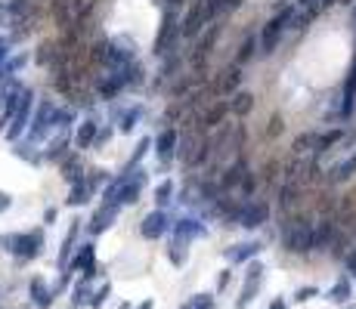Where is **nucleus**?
I'll list each match as a JSON object with an SVG mask.
<instances>
[{"mask_svg":"<svg viewBox=\"0 0 356 309\" xmlns=\"http://www.w3.org/2000/svg\"><path fill=\"white\" fill-rule=\"evenodd\" d=\"M96 130H100L96 117H84L81 127H78V133H75V146L78 148H90L96 142Z\"/></svg>","mask_w":356,"mask_h":309,"instance_id":"10","label":"nucleus"},{"mask_svg":"<svg viewBox=\"0 0 356 309\" xmlns=\"http://www.w3.org/2000/svg\"><path fill=\"white\" fill-rule=\"evenodd\" d=\"M170 263H177V266H180L183 263V260H186V238H177V235H174V241H170Z\"/></svg>","mask_w":356,"mask_h":309,"instance_id":"19","label":"nucleus"},{"mask_svg":"<svg viewBox=\"0 0 356 309\" xmlns=\"http://www.w3.org/2000/svg\"><path fill=\"white\" fill-rule=\"evenodd\" d=\"M106 297H109V284H102V288H100V290H96V294H93V297H90V300H87V303H90V306H93V309H96V306H102V303H106Z\"/></svg>","mask_w":356,"mask_h":309,"instance_id":"27","label":"nucleus"},{"mask_svg":"<svg viewBox=\"0 0 356 309\" xmlns=\"http://www.w3.org/2000/svg\"><path fill=\"white\" fill-rule=\"evenodd\" d=\"M7 207H10V195H7V192H0V214H3Z\"/></svg>","mask_w":356,"mask_h":309,"instance_id":"32","label":"nucleus"},{"mask_svg":"<svg viewBox=\"0 0 356 309\" xmlns=\"http://www.w3.org/2000/svg\"><path fill=\"white\" fill-rule=\"evenodd\" d=\"M254 56V41H245V47H242V53H238V62H245V59H251Z\"/></svg>","mask_w":356,"mask_h":309,"instance_id":"29","label":"nucleus"},{"mask_svg":"<svg viewBox=\"0 0 356 309\" xmlns=\"http://www.w3.org/2000/svg\"><path fill=\"white\" fill-rule=\"evenodd\" d=\"M353 22H356V12H353Z\"/></svg>","mask_w":356,"mask_h":309,"instance_id":"37","label":"nucleus"},{"mask_svg":"<svg viewBox=\"0 0 356 309\" xmlns=\"http://www.w3.org/2000/svg\"><path fill=\"white\" fill-rule=\"evenodd\" d=\"M192 309H214V300H211L208 294H199V297L192 300Z\"/></svg>","mask_w":356,"mask_h":309,"instance_id":"28","label":"nucleus"},{"mask_svg":"<svg viewBox=\"0 0 356 309\" xmlns=\"http://www.w3.org/2000/svg\"><path fill=\"white\" fill-rule=\"evenodd\" d=\"M3 59H7V41L0 37V65H3Z\"/></svg>","mask_w":356,"mask_h":309,"instance_id":"33","label":"nucleus"},{"mask_svg":"<svg viewBox=\"0 0 356 309\" xmlns=\"http://www.w3.org/2000/svg\"><path fill=\"white\" fill-rule=\"evenodd\" d=\"M310 297H316V288H304V290H298V300H310Z\"/></svg>","mask_w":356,"mask_h":309,"instance_id":"30","label":"nucleus"},{"mask_svg":"<svg viewBox=\"0 0 356 309\" xmlns=\"http://www.w3.org/2000/svg\"><path fill=\"white\" fill-rule=\"evenodd\" d=\"M75 235H78V222H75V226H71V232L65 235V241H63V253H59V266H65V260H69L71 247H75Z\"/></svg>","mask_w":356,"mask_h":309,"instance_id":"24","label":"nucleus"},{"mask_svg":"<svg viewBox=\"0 0 356 309\" xmlns=\"http://www.w3.org/2000/svg\"><path fill=\"white\" fill-rule=\"evenodd\" d=\"M16 154H22V158L32 161V164H41V154L32 152V146H16Z\"/></svg>","mask_w":356,"mask_h":309,"instance_id":"26","label":"nucleus"},{"mask_svg":"<svg viewBox=\"0 0 356 309\" xmlns=\"http://www.w3.org/2000/svg\"><path fill=\"white\" fill-rule=\"evenodd\" d=\"M177 139H180L177 130H164V133L158 136V142H155L158 148H155V152H158V161H162V164H168V161L177 154Z\"/></svg>","mask_w":356,"mask_h":309,"instance_id":"9","label":"nucleus"},{"mask_svg":"<svg viewBox=\"0 0 356 309\" xmlns=\"http://www.w3.org/2000/svg\"><path fill=\"white\" fill-rule=\"evenodd\" d=\"M90 185L87 183H78V185H71V195H69V204H87L90 201Z\"/></svg>","mask_w":356,"mask_h":309,"instance_id":"18","label":"nucleus"},{"mask_svg":"<svg viewBox=\"0 0 356 309\" xmlns=\"http://www.w3.org/2000/svg\"><path fill=\"white\" fill-rule=\"evenodd\" d=\"M267 216H269L267 204L263 201H248V204H242V207H236L232 220H236L238 226H245V229H257L260 222H267Z\"/></svg>","mask_w":356,"mask_h":309,"instance_id":"5","label":"nucleus"},{"mask_svg":"<svg viewBox=\"0 0 356 309\" xmlns=\"http://www.w3.org/2000/svg\"><path fill=\"white\" fill-rule=\"evenodd\" d=\"M90 263H96L93 260V244H81V251L75 253V260L69 263V269H87Z\"/></svg>","mask_w":356,"mask_h":309,"instance_id":"16","label":"nucleus"},{"mask_svg":"<svg viewBox=\"0 0 356 309\" xmlns=\"http://www.w3.org/2000/svg\"><path fill=\"white\" fill-rule=\"evenodd\" d=\"M251 105H254V96H251V93H236V96H232V105H230V108L236 111V115H248Z\"/></svg>","mask_w":356,"mask_h":309,"instance_id":"17","label":"nucleus"},{"mask_svg":"<svg viewBox=\"0 0 356 309\" xmlns=\"http://www.w3.org/2000/svg\"><path fill=\"white\" fill-rule=\"evenodd\" d=\"M3 244H7V251L16 253L19 260H32V257H38L41 244H44V235H41V229H34V232L7 235V238H3Z\"/></svg>","mask_w":356,"mask_h":309,"instance_id":"2","label":"nucleus"},{"mask_svg":"<svg viewBox=\"0 0 356 309\" xmlns=\"http://www.w3.org/2000/svg\"><path fill=\"white\" fill-rule=\"evenodd\" d=\"M170 226H174V222L168 220V210L158 207V210H152V214L143 216V222H140V232H143V238L155 241V238H162V235L168 232Z\"/></svg>","mask_w":356,"mask_h":309,"instance_id":"6","label":"nucleus"},{"mask_svg":"<svg viewBox=\"0 0 356 309\" xmlns=\"http://www.w3.org/2000/svg\"><path fill=\"white\" fill-rule=\"evenodd\" d=\"M350 297V282L347 278H341V282L335 284V288H331V294H329V300H335V303H344Z\"/></svg>","mask_w":356,"mask_h":309,"instance_id":"23","label":"nucleus"},{"mask_svg":"<svg viewBox=\"0 0 356 309\" xmlns=\"http://www.w3.org/2000/svg\"><path fill=\"white\" fill-rule=\"evenodd\" d=\"M300 3H304V6H310V3H313V0H300Z\"/></svg>","mask_w":356,"mask_h":309,"instance_id":"36","label":"nucleus"},{"mask_svg":"<svg viewBox=\"0 0 356 309\" xmlns=\"http://www.w3.org/2000/svg\"><path fill=\"white\" fill-rule=\"evenodd\" d=\"M137 309H152V303H149V300H146V303H143V306H137Z\"/></svg>","mask_w":356,"mask_h":309,"instance_id":"35","label":"nucleus"},{"mask_svg":"<svg viewBox=\"0 0 356 309\" xmlns=\"http://www.w3.org/2000/svg\"><path fill=\"white\" fill-rule=\"evenodd\" d=\"M118 220V207H109V204H100V207L93 210V216H90V222H87V229H90V235H100V232H106L112 222Z\"/></svg>","mask_w":356,"mask_h":309,"instance_id":"7","label":"nucleus"},{"mask_svg":"<svg viewBox=\"0 0 356 309\" xmlns=\"http://www.w3.org/2000/svg\"><path fill=\"white\" fill-rule=\"evenodd\" d=\"M32 300H34V306H41V309H47L53 303V290L44 284V278H32Z\"/></svg>","mask_w":356,"mask_h":309,"instance_id":"15","label":"nucleus"},{"mask_svg":"<svg viewBox=\"0 0 356 309\" xmlns=\"http://www.w3.org/2000/svg\"><path fill=\"white\" fill-rule=\"evenodd\" d=\"M353 102H356V62H353V68H350L347 80H344V105H341V115L344 117L353 111Z\"/></svg>","mask_w":356,"mask_h":309,"instance_id":"12","label":"nucleus"},{"mask_svg":"<svg viewBox=\"0 0 356 309\" xmlns=\"http://www.w3.org/2000/svg\"><path fill=\"white\" fill-rule=\"evenodd\" d=\"M347 269L356 275V251H353V253H347Z\"/></svg>","mask_w":356,"mask_h":309,"instance_id":"31","label":"nucleus"},{"mask_svg":"<svg viewBox=\"0 0 356 309\" xmlns=\"http://www.w3.org/2000/svg\"><path fill=\"white\" fill-rule=\"evenodd\" d=\"M53 130H63V111L56 108V102L44 99L41 108H38V115H34V121H32V127H28V139L32 142L47 139Z\"/></svg>","mask_w":356,"mask_h":309,"instance_id":"1","label":"nucleus"},{"mask_svg":"<svg viewBox=\"0 0 356 309\" xmlns=\"http://www.w3.org/2000/svg\"><path fill=\"white\" fill-rule=\"evenodd\" d=\"M269 309H285V303H282V300H273V306H269Z\"/></svg>","mask_w":356,"mask_h":309,"instance_id":"34","label":"nucleus"},{"mask_svg":"<svg viewBox=\"0 0 356 309\" xmlns=\"http://www.w3.org/2000/svg\"><path fill=\"white\" fill-rule=\"evenodd\" d=\"M170 232H174L177 238L192 241V238H201V235H205V226H201L199 220H177L174 226H170Z\"/></svg>","mask_w":356,"mask_h":309,"instance_id":"11","label":"nucleus"},{"mask_svg":"<svg viewBox=\"0 0 356 309\" xmlns=\"http://www.w3.org/2000/svg\"><path fill=\"white\" fill-rule=\"evenodd\" d=\"M356 173V152L350 154V158H344L341 164H335L331 167V173H329V179L331 183H344V179H350Z\"/></svg>","mask_w":356,"mask_h":309,"instance_id":"13","label":"nucleus"},{"mask_svg":"<svg viewBox=\"0 0 356 309\" xmlns=\"http://www.w3.org/2000/svg\"><path fill=\"white\" fill-rule=\"evenodd\" d=\"M170 198H174V183H162L155 189V204H158V207H168Z\"/></svg>","mask_w":356,"mask_h":309,"instance_id":"22","label":"nucleus"},{"mask_svg":"<svg viewBox=\"0 0 356 309\" xmlns=\"http://www.w3.org/2000/svg\"><path fill=\"white\" fill-rule=\"evenodd\" d=\"M341 130H331V133H322V136H316V152L322 154V152H329V146H335L337 139H341Z\"/></svg>","mask_w":356,"mask_h":309,"instance_id":"21","label":"nucleus"},{"mask_svg":"<svg viewBox=\"0 0 356 309\" xmlns=\"http://www.w3.org/2000/svg\"><path fill=\"white\" fill-rule=\"evenodd\" d=\"M63 176H65V183H71V185L84 183L81 167H78V161H65V164H63Z\"/></svg>","mask_w":356,"mask_h":309,"instance_id":"20","label":"nucleus"},{"mask_svg":"<svg viewBox=\"0 0 356 309\" xmlns=\"http://www.w3.org/2000/svg\"><path fill=\"white\" fill-rule=\"evenodd\" d=\"M313 241H316V229H313L307 220H294L291 226L285 229V247L291 253L313 251Z\"/></svg>","mask_w":356,"mask_h":309,"instance_id":"3","label":"nucleus"},{"mask_svg":"<svg viewBox=\"0 0 356 309\" xmlns=\"http://www.w3.org/2000/svg\"><path fill=\"white\" fill-rule=\"evenodd\" d=\"M260 275H263V266L260 263H251L248 266V282H245V290H242V297H238V309H245L251 300H254L257 288H260Z\"/></svg>","mask_w":356,"mask_h":309,"instance_id":"8","label":"nucleus"},{"mask_svg":"<svg viewBox=\"0 0 356 309\" xmlns=\"http://www.w3.org/2000/svg\"><path fill=\"white\" fill-rule=\"evenodd\" d=\"M137 121H140V108H131V111H124V117H121V133H131L133 127H137Z\"/></svg>","mask_w":356,"mask_h":309,"instance_id":"25","label":"nucleus"},{"mask_svg":"<svg viewBox=\"0 0 356 309\" xmlns=\"http://www.w3.org/2000/svg\"><path fill=\"white\" fill-rule=\"evenodd\" d=\"M257 251H260V244H257V241H248V244H236V247H230V251H226V260H230V263H245V260H251Z\"/></svg>","mask_w":356,"mask_h":309,"instance_id":"14","label":"nucleus"},{"mask_svg":"<svg viewBox=\"0 0 356 309\" xmlns=\"http://www.w3.org/2000/svg\"><path fill=\"white\" fill-rule=\"evenodd\" d=\"M291 16H294V10H291V6H285V10H282L276 19H269L267 28H263V34H260V53H273V49L279 47V37L285 34Z\"/></svg>","mask_w":356,"mask_h":309,"instance_id":"4","label":"nucleus"}]
</instances>
